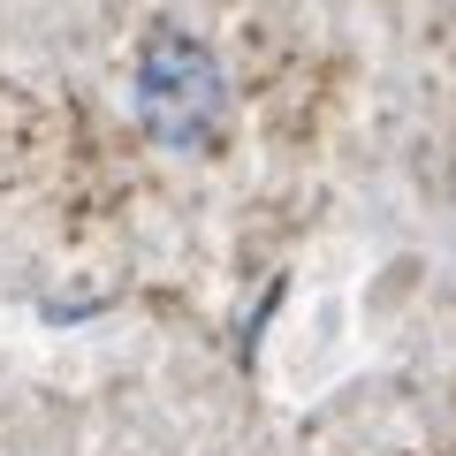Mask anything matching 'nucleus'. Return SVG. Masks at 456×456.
<instances>
[{
	"mask_svg": "<svg viewBox=\"0 0 456 456\" xmlns=\"http://www.w3.org/2000/svg\"><path fill=\"white\" fill-rule=\"evenodd\" d=\"M137 122L175 152L213 145V130L228 122V77L213 46H198L191 31H152L137 53Z\"/></svg>",
	"mask_w": 456,
	"mask_h": 456,
	"instance_id": "1",
	"label": "nucleus"
}]
</instances>
